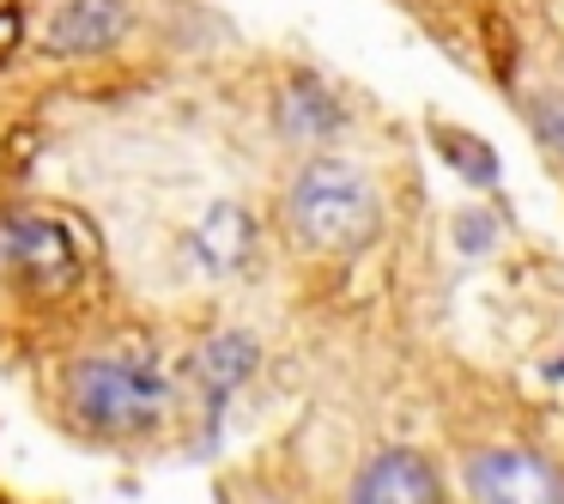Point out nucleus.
<instances>
[{
  "label": "nucleus",
  "mask_w": 564,
  "mask_h": 504,
  "mask_svg": "<svg viewBox=\"0 0 564 504\" xmlns=\"http://www.w3.org/2000/svg\"><path fill=\"white\" fill-rule=\"evenodd\" d=\"M256 341L249 334H213L207 346L195 353V383L213 395V401H225L231 389H243L249 371H256Z\"/></svg>",
  "instance_id": "nucleus-9"
},
{
  "label": "nucleus",
  "mask_w": 564,
  "mask_h": 504,
  "mask_svg": "<svg viewBox=\"0 0 564 504\" xmlns=\"http://www.w3.org/2000/svg\"><path fill=\"white\" fill-rule=\"evenodd\" d=\"M534 128H540V147H546L552 159L564 164V92H552V98H540V110H534Z\"/></svg>",
  "instance_id": "nucleus-11"
},
{
  "label": "nucleus",
  "mask_w": 564,
  "mask_h": 504,
  "mask_svg": "<svg viewBox=\"0 0 564 504\" xmlns=\"http://www.w3.org/2000/svg\"><path fill=\"white\" fill-rule=\"evenodd\" d=\"M437 152L467 176V183H498V152H491L486 140L462 135V128H437Z\"/></svg>",
  "instance_id": "nucleus-10"
},
{
  "label": "nucleus",
  "mask_w": 564,
  "mask_h": 504,
  "mask_svg": "<svg viewBox=\"0 0 564 504\" xmlns=\"http://www.w3.org/2000/svg\"><path fill=\"white\" fill-rule=\"evenodd\" d=\"M382 201L358 164L340 159H310L285 189V232L310 256H352L377 237Z\"/></svg>",
  "instance_id": "nucleus-1"
},
{
  "label": "nucleus",
  "mask_w": 564,
  "mask_h": 504,
  "mask_svg": "<svg viewBox=\"0 0 564 504\" xmlns=\"http://www.w3.org/2000/svg\"><path fill=\"white\" fill-rule=\"evenodd\" d=\"M249 249H256V232H249V213L243 207H213L207 219H200L195 232V256L207 261L213 274H237L249 261Z\"/></svg>",
  "instance_id": "nucleus-8"
},
{
  "label": "nucleus",
  "mask_w": 564,
  "mask_h": 504,
  "mask_svg": "<svg viewBox=\"0 0 564 504\" xmlns=\"http://www.w3.org/2000/svg\"><path fill=\"white\" fill-rule=\"evenodd\" d=\"M346 504H443V480L419 450H382L358 468Z\"/></svg>",
  "instance_id": "nucleus-6"
},
{
  "label": "nucleus",
  "mask_w": 564,
  "mask_h": 504,
  "mask_svg": "<svg viewBox=\"0 0 564 504\" xmlns=\"http://www.w3.org/2000/svg\"><path fill=\"white\" fill-rule=\"evenodd\" d=\"M467 504H564V468L522 443H498L467 462Z\"/></svg>",
  "instance_id": "nucleus-4"
},
{
  "label": "nucleus",
  "mask_w": 564,
  "mask_h": 504,
  "mask_svg": "<svg viewBox=\"0 0 564 504\" xmlns=\"http://www.w3.org/2000/svg\"><path fill=\"white\" fill-rule=\"evenodd\" d=\"M273 128H280L292 147H328V140L346 135V104L334 98L322 79L297 74L280 86V104H273Z\"/></svg>",
  "instance_id": "nucleus-7"
},
{
  "label": "nucleus",
  "mask_w": 564,
  "mask_h": 504,
  "mask_svg": "<svg viewBox=\"0 0 564 504\" xmlns=\"http://www.w3.org/2000/svg\"><path fill=\"white\" fill-rule=\"evenodd\" d=\"M128 31H134L128 0H62L50 13V25H43V50L86 62V55H110Z\"/></svg>",
  "instance_id": "nucleus-5"
},
{
  "label": "nucleus",
  "mask_w": 564,
  "mask_h": 504,
  "mask_svg": "<svg viewBox=\"0 0 564 504\" xmlns=\"http://www.w3.org/2000/svg\"><path fill=\"white\" fill-rule=\"evenodd\" d=\"M0 268L25 292H67L79 274V244L55 213H13L0 225Z\"/></svg>",
  "instance_id": "nucleus-3"
},
{
  "label": "nucleus",
  "mask_w": 564,
  "mask_h": 504,
  "mask_svg": "<svg viewBox=\"0 0 564 504\" xmlns=\"http://www.w3.org/2000/svg\"><path fill=\"white\" fill-rule=\"evenodd\" d=\"M67 414L98 438H147L171 414V371L147 353H98L67 371Z\"/></svg>",
  "instance_id": "nucleus-2"
}]
</instances>
